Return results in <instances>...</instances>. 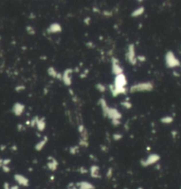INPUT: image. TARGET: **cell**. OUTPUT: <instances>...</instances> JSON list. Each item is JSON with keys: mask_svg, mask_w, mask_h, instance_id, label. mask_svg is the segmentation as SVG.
Listing matches in <instances>:
<instances>
[{"mask_svg": "<svg viewBox=\"0 0 181 189\" xmlns=\"http://www.w3.org/2000/svg\"><path fill=\"white\" fill-rule=\"evenodd\" d=\"M153 88L151 83H141L131 88V91H142V90H151Z\"/></svg>", "mask_w": 181, "mask_h": 189, "instance_id": "obj_1", "label": "cell"}, {"mask_svg": "<svg viewBox=\"0 0 181 189\" xmlns=\"http://www.w3.org/2000/svg\"><path fill=\"white\" fill-rule=\"evenodd\" d=\"M167 65L169 66H175L178 65V60L174 58V55L171 52H169L167 54Z\"/></svg>", "mask_w": 181, "mask_h": 189, "instance_id": "obj_2", "label": "cell"}, {"mask_svg": "<svg viewBox=\"0 0 181 189\" xmlns=\"http://www.w3.org/2000/svg\"><path fill=\"white\" fill-rule=\"evenodd\" d=\"M23 110H24V106L20 103H16L13 107V112L17 116L21 115L23 112Z\"/></svg>", "mask_w": 181, "mask_h": 189, "instance_id": "obj_3", "label": "cell"}, {"mask_svg": "<svg viewBox=\"0 0 181 189\" xmlns=\"http://www.w3.org/2000/svg\"><path fill=\"white\" fill-rule=\"evenodd\" d=\"M15 179H16V180L19 182L20 184H26V182H27L26 179H25L22 176H20V175H16V176H15Z\"/></svg>", "mask_w": 181, "mask_h": 189, "instance_id": "obj_4", "label": "cell"}, {"mask_svg": "<svg viewBox=\"0 0 181 189\" xmlns=\"http://www.w3.org/2000/svg\"><path fill=\"white\" fill-rule=\"evenodd\" d=\"M52 29V30H51L52 32H58V31H60V27L58 25V24H53V25H52V27H51V29Z\"/></svg>", "mask_w": 181, "mask_h": 189, "instance_id": "obj_5", "label": "cell"}, {"mask_svg": "<svg viewBox=\"0 0 181 189\" xmlns=\"http://www.w3.org/2000/svg\"><path fill=\"white\" fill-rule=\"evenodd\" d=\"M142 13H143V8H139V9H138V10H136V12H134L132 13V16H137L139 14H141Z\"/></svg>", "mask_w": 181, "mask_h": 189, "instance_id": "obj_6", "label": "cell"}, {"mask_svg": "<svg viewBox=\"0 0 181 189\" xmlns=\"http://www.w3.org/2000/svg\"><path fill=\"white\" fill-rule=\"evenodd\" d=\"M2 165H3V160H2L1 158H0V166L2 167Z\"/></svg>", "mask_w": 181, "mask_h": 189, "instance_id": "obj_7", "label": "cell"}]
</instances>
